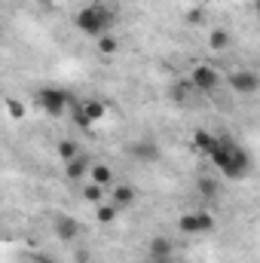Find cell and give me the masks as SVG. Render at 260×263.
<instances>
[{
  "label": "cell",
  "mask_w": 260,
  "mask_h": 263,
  "mask_svg": "<svg viewBox=\"0 0 260 263\" xmlns=\"http://www.w3.org/2000/svg\"><path fill=\"white\" fill-rule=\"evenodd\" d=\"M193 144L199 147V150H202V153H208V150L217 144V138H214V135H211L208 129H196V132H193Z\"/></svg>",
  "instance_id": "cell-14"
},
{
  "label": "cell",
  "mask_w": 260,
  "mask_h": 263,
  "mask_svg": "<svg viewBox=\"0 0 260 263\" xmlns=\"http://www.w3.org/2000/svg\"><path fill=\"white\" fill-rule=\"evenodd\" d=\"M196 223H199V233H211L214 230V217L208 211H196Z\"/></svg>",
  "instance_id": "cell-22"
},
{
  "label": "cell",
  "mask_w": 260,
  "mask_h": 263,
  "mask_svg": "<svg viewBox=\"0 0 260 263\" xmlns=\"http://www.w3.org/2000/svg\"><path fill=\"white\" fill-rule=\"evenodd\" d=\"M101 196H104V187L101 184H86V190H83V199L86 202H92V205H101Z\"/></svg>",
  "instance_id": "cell-18"
},
{
  "label": "cell",
  "mask_w": 260,
  "mask_h": 263,
  "mask_svg": "<svg viewBox=\"0 0 260 263\" xmlns=\"http://www.w3.org/2000/svg\"><path fill=\"white\" fill-rule=\"evenodd\" d=\"M117 211H120V208H117L114 202H110V205L101 202V205H95V220H98V223H114V220H117Z\"/></svg>",
  "instance_id": "cell-15"
},
{
  "label": "cell",
  "mask_w": 260,
  "mask_h": 263,
  "mask_svg": "<svg viewBox=\"0 0 260 263\" xmlns=\"http://www.w3.org/2000/svg\"><path fill=\"white\" fill-rule=\"evenodd\" d=\"M190 83H193V89H199V92H211V89L220 86V73L208 65H196L190 70Z\"/></svg>",
  "instance_id": "cell-5"
},
{
  "label": "cell",
  "mask_w": 260,
  "mask_h": 263,
  "mask_svg": "<svg viewBox=\"0 0 260 263\" xmlns=\"http://www.w3.org/2000/svg\"><path fill=\"white\" fill-rule=\"evenodd\" d=\"M147 257L150 260H172V239L169 236H153L147 245Z\"/></svg>",
  "instance_id": "cell-7"
},
{
  "label": "cell",
  "mask_w": 260,
  "mask_h": 263,
  "mask_svg": "<svg viewBox=\"0 0 260 263\" xmlns=\"http://www.w3.org/2000/svg\"><path fill=\"white\" fill-rule=\"evenodd\" d=\"M254 6H257V15H260V0H257V3H254Z\"/></svg>",
  "instance_id": "cell-27"
},
{
  "label": "cell",
  "mask_w": 260,
  "mask_h": 263,
  "mask_svg": "<svg viewBox=\"0 0 260 263\" xmlns=\"http://www.w3.org/2000/svg\"><path fill=\"white\" fill-rule=\"evenodd\" d=\"M65 165H67V178H70V181H83V175H86V172H92L83 153H80L77 159H70V162H65Z\"/></svg>",
  "instance_id": "cell-11"
},
{
  "label": "cell",
  "mask_w": 260,
  "mask_h": 263,
  "mask_svg": "<svg viewBox=\"0 0 260 263\" xmlns=\"http://www.w3.org/2000/svg\"><path fill=\"white\" fill-rule=\"evenodd\" d=\"M227 86L236 92V95H254L260 89V77L254 70H233L227 77Z\"/></svg>",
  "instance_id": "cell-4"
},
{
  "label": "cell",
  "mask_w": 260,
  "mask_h": 263,
  "mask_svg": "<svg viewBox=\"0 0 260 263\" xmlns=\"http://www.w3.org/2000/svg\"><path fill=\"white\" fill-rule=\"evenodd\" d=\"M187 22H190V25H199V22H202V12H199V9H190V12H187Z\"/></svg>",
  "instance_id": "cell-24"
},
{
  "label": "cell",
  "mask_w": 260,
  "mask_h": 263,
  "mask_svg": "<svg viewBox=\"0 0 260 263\" xmlns=\"http://www.w3.org/2000/svg\"><path fill=\"white\" fill-rule=\"evenodd\" d=\"M59 156H62L65 162H70V159H77V156H80V147H77V141H70V138H65V141H59Z\"/></svg>",
  "instance_id": "cell-16"
},
{
  "label": "cell",
  "mask_w": 260,
  "mask_h": 263,
  "mask_svg": "<svg viewBox=\"0 0 260 263\" xmlns=\"http://www.w3.org/2000/svg\"><path fill=\"white\" fill-rule=\"evenodd\" d=\"M178 230H181L184 236H196V233H199V223H196V211H193V214H184V217L178 220Z\"/></svg>",
  "instance_id": "cell-19"
},
{
  "label": "cell",
  "mask_w": 260,
  "mask_h": 263,
  "mask_svg": "<svg viewBox=\"0 0 260 263\" xmlns=\"http://www.w3.org/2000/svg\"><path fill=\"white\" fill-rule=\"evenodd\" d=\"M77 263H89V251H86V248L77 251Z\"/></svg>",
  "instance_id": "cell-25"
},
{
  "label": "cell",
  "mask_w": 260,
  "mask_h": 263,
  "mask_svg": "<svg viewBox=\"0 0 260 263\" xmlns=\"http://www.w3.org/2000/svg\"><path fill=\"white\" fill-rule=\"evenodd\" d=\"M251 168V159H248V153L242 150V147H236L233 144V150H230V159H227V165L220 168V175L227 178V181H239L245 172Z\"/></svg>",
  "instance_id": "cell-3"
},
{
  "label": "cell",
  "mask_w": 260,
  "mask_h": 263,
  "mask_svg": "<svg viewBox=\"0 0 260 263\" xmlns=\"http://www.w3.org/2000/svg\"><path fill=\"white\" fill-rule=\"evenodd\" d=\"M150 263H172V260H150Z\"/></svg>",
  "instance_id": "cell-26"
},
{
  "label": "cell",
  "mask_w": 260,
  "mask_h": 263,
  "mask_svg": "<svg viewBox=\"0 0 260 263\" xmlns=\"http://www.w3.org/2000/svg\"><path fill=\"white\" fill-rule=\"evenodd\" d=\"M73 25L86 34V37H104L107 31H110V25H114V12L104 6V3H89V6H83L80 12H77V18H73Z\"/></svg>",
  "instance_id": "cell-1"
},
{
  "label": "cell",
  "mask_w": 260,
  "mask_h": 263,
  "mask_svg": "<svg viewBox=\"0 0 260 263\" xmlns=\"http://www.w3.org/2000/svg\"><path fill=\"white\" fill-rule=\"evenodd\" d=\"M40 104H43V110L46 114H52V117H62L67 107V95L65 92H59V89H43L40 92Z\"/></svg>",
  "instance_id": "cell-6"
},
{
  "label": "cell",
  "mask_w": 260,
  "mask_h": 263,
  "mask_svg": "<svg viewBox=\"0 0 260 263\" xmlns=\"http://www.w3.org/2000/svg\"><path fill=\"white\" fill-rule=\"evenodd\" d=\"M196 190H199V196L202 199H217L220 196V181L211 178V175H202V178L196 181Z\"/></svg>",
  "instance_id": "cell-9"
},
{
  "label": "cell",
  "mask_w": 260,
  "mask_h": 263,
  "mask_svg": "<svg viewBox=\"0 0 260 263\" xmlns=\"http://www.w3.org/2000/svg\"><path fill=\"white\" fill-rule=\"evenodd\" d=\"M83 110L89 114L92 123H98V120L104 117V104H101V101H83Z\"/></svg>",
  "instance_id": "cell-21"
},
{
  "label": "cell",
  "mask_w": 260,
  "mask_h": 263,
  "mask_svg": "<svg viewBox=\"0 0 260 263\" xmlns=\"http://www.w3.org/2000/svg\"><path fill=\"white\" fill-rule=\"evenodd\" d=\"M126 153H129L135 162H144V165H150V162H159V144L153 141V138H138V141H132L129 147H126Z\"/></svg>",
  "instance_id": "cell-2"
},
{
  "label": "cell",
  "mask_w": 260,
  "mask_h": 263,
  "mask_svg": "<svg viewBox=\"0 0 260 263\" xmlns=\"http://www.w3.org/2000/svg\"><path fill=\"white\" fill-rule=\"evenodd\" d=\"M70 117H73V123H77L80 129H92V120H89V114L83 110V101H73V110H70Z\"/></svg>",
  "instance_id": "cell-17"
},
{
  "label": "cell",
  "mask_w": 260,
  "mask_h": 263,
  "mask_svg": "<svg viewBox=\"0 0 260 263\" xmlns=\"http://www.w3.org/2000/svg\"><path fill=\"white\" fill-rule=\"evenodd\" d=\"M55 236L62 239V242H73L77 236H80V223L73 220V217H67V214H62V217H55Z\"/></svg>",
  "instance_id": "cell-8"
},
{
  "label": "cell",
  "mask_w": 260,
  "mask_h": 263,
  "mask_svg": "<svg viewBox=\"0 0 260 263\" xmlns=\"http://www.w3.org/2000/svg\"><path fill=\"white\" fill-rule=\"evenodd\" d=\"M92 181L95 184H101V187H107V184H114V172H110V165H104V162H98V165H92Z\"/></svg>",
  "instance_id": "cell-13"
},
{
  "label": "cell",
  "mask_w": 260,
  "mask_h": 263,
  "mask_svg": "<svg viewBox=\"0 0 260 263\" xmlns=\"http://www.w3.org/2000/svg\"><path fill=\"white\" fill-rule=\"evenodd\" d=\"M120 49V43H117V37H110V34H104V37H98V52L101 55H114Z\"/></svg>",
  "instance_id": "cell-20"
},
{
  "label": "cell",
  "mask_w": 260,
  "mask_h": 263,
  "mask_svg": "<svg viewBox=\"0 0 260 263\" xmlns=\"http://www.w3.org/2000/svg\"><path fill=\"white\" fill-rule=\"evenodd\" d=\"M135 190H132L129 184H117V187H114V205H117V208H120V211H123V208H132V205H135Z\"/></svg>",
  "instance_id": "cell-10"
},
{
  "label": "cell",
  "mask_w": 260,
  "mask_h": 263,
  "mask_svg": "<svg viewBox=\"0 0 260 263\" xmlns=\"http://www.w3.org/2000/svg\"><path fill=\"white\" fill-rule=\"evenodd\" d=\"M208 46H211L214 52H224V49L230 46V34H227L224 28H214V31L208 34Z\"/></svg>",
  "instance_id": "cell-12"
},
{
  "label": "cell",
  "mask_w": 260,
  "mask_h": 263,
  "mask_svg": "<svg viewBox=\"0 0 260 263\" xmlns=\"http://www.w3.org/2000/svg\"><path fill=\"white\" fill-rule=\"evenodd\" d=\"M6 104H9V114H12L15 120H18V117H25V110H22V104H18V101H12V98H9Z\"/></svg>",
  "instance_id": "cell-23"
}]
</instances>
